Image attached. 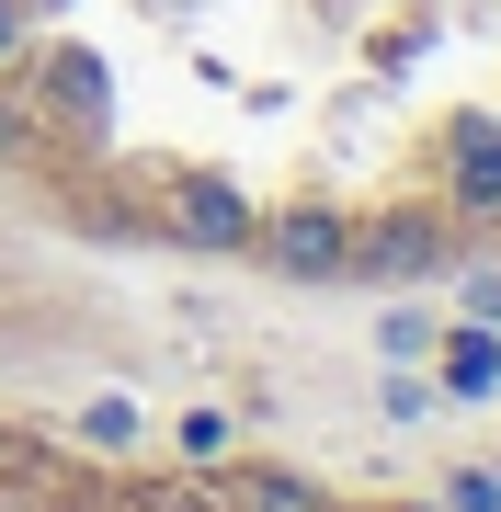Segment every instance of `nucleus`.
<instances>
[{
	"label": "nucleus",
	"instance_id": "nucleus-9",
	"mask_svg": "<svg viewBox=\"0 0 501 512\" xmlns=\"http://www.w3.org/2000/svg\"><path fill=\"white\" fill-rule=\"evenodd\" d=\"M0 57H23V0H0Z\"/></svg>",
	"mask_w": 501,
	"mask_h": 512
},
{
	"label": "nucleus",
	"instance_id": "nucleus-8",
	"mask_svg": "<svg viewBox=\"0 0 501 512\" xmlns=\"http://www.w3.org/2000/svg\"><path fill=\"white\" fill-rule=\"evenodd\" d=\"M467 319H479V330H501V274H467Z\"/></svg>",
	"mask_w": 501,
	"mask_h": 512
},
{
	"label": "nucleus",
	"instance_id": "nucleus-3",
	"mask_svg": "<svg viewBox=\"0 0 501 512\" xmlns=\"http://www.w3.org/2000/svg\"><path fill=\"white\" fill-rule=\"evenodd\" d=\"M171 228H183L194 251H251V239H262V217L217 183V171H194V183H183V217H171Z\"/></svg>",
	"mask_w": 501,
	"mask_h": 512
},
{
	"label": "nucleus",
	"instance_id": "nucleus-4",
	"mask_svg": "<svg viewBox=\"0 0 501 512\" xmlns=\"http://www.w3.org/2000/svg\"><path fill=\"white\" fill-rule=\"evenodd\" d=\"M456 194L467 205H501V126H479V114L456 126Z\"/></svg>",
	"mask_w": 501,
	"mask_h": 512
},
{
	"label": "nucleus",
	"instance_id": "nucleus-1",
	"mask_svg": "<svg viewBox=\"0 0 501 512\" xmlns=\"http://www.w3.org/2000/svg\"><path fill=\"white\" fill-rule=\"evenodd\" d=\"M262 251H274V274L319 285V274H342V262H353V217H331V205H285V217L262 228Z\"/></svg>",
	"mask_w": 501,
	"mask_h": 512
},
{
	"label": "nucleus",
	"instance_id": "nucleus-7",
	"mask_svg": "<svg viewBox=\"0 0 501 512\" xmlns=\"http://www.w3.org/2000/svg\"><path fill=\"white\" fill-rule=\"evenodd\" d=\"M445 490H456V512H501V478H490V467H467V478H445Z\"/></svg>",
	"mask_w": 501,
	"mask_h": 512
},
{
	"label": "nucleus",
	"instance_id": "nucleus-6",
	"mask_svg": "<svg viewBox=\"0 0 501 512\" xmlns=\"http://www.w3.org/2000/svg\"><path fill=\"white\" fill-rule=\"evenodd\" d=\"M240 512H319L308 478H240Z\"/></svg>",
	"mask_w": 501,
	"mask_h": 512
},
{
	"label": "nucleus",
	"instance_id": "nucleus-10",
	"mask_svg": "<svg viewBox=\"0 0 501 512\" xmlns=\"http://www.w3.org/2000/svg\"><path fill=\"white\" fill-rule=\"evenodd\" d=\"M12 137H23V126H12V114H0V148H12Z\"/></svg>",
	"mask_w": 501,
	"mask_h": 512
},
{
	"label": "nucleus",
	"instance_id": "nucleus-5",
	"mask_svg": "<svg viewBox=\"0 0 501 512\" xmlns=\"http://www.w3.org/2000/svg\"><path fill=\"white\" fill-rule=\"evenodd\" d=\"M445 387H456V399H479V387H501V342H490L479 319H467L456 342H445Z\"/></svg>",
	"mask_w": 501,
	"mask_h": 512
},
{
	"label": "nucleus",
	"instance_id": "nucleus-11",
	"mask_svg": "<svg viewBox=\"0 0 501 512\" xmlns=\"http://www.w3.org/2000/svg\"><path fill=\"white\" fill-rule=\"evenodd\" d=\"M490 478H501V467H490Z\"/></svg>",
	"mask_w": 501,
	"mask_h": 512
},
{
	"label": "nucleus",
	"instance_id": "nucleus-2",
	"mask_svg": "<svg viewBox=\"0 0 501 512\" xmlns=\"http://www.w3.org/2000/svg\"><path fill=\"white\" fill-rule=\"evenodd\" d=\"M353 262H365L376 285H410V274L445 262V228H433V217H376L365 239H353Z\"/></svg>",
	"mask_w": 501,
	"mask_h": 512
}]
</instances>
